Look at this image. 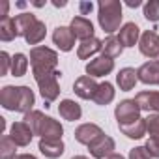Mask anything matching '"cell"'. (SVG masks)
Here are the masks:
<instances>
[{"label": "cell", "mask_w": 159, "mask_h": 159, "mask_svg": "<svg viewBox=\"0 0 159 159\" xmlns=\"http://www.w3.org/2000/svg\"><path fill=\"white\" fill-rule=\"evenodd\" d=\"M137 83H139V77H137V71L133 67H122L116 75V84L120 86L122 92L133 90Z\"/></svg>", "instance_id": "19"}, {"label": "cell", "mask_w": 159, "mask_h": 159, "mask_svg": "<svg viewBox=\"0 0 159 159\" xmlns=\"http://www.w3.org/2000/svg\"><path fill=\"white\" fill-rule=\"evenodd\" d=\"M52 41H54V45H56L60 51H64V52H69V51L75 47V36H73V32H71L69 26H58V28H54V32H52Z\"/></svg>", "instance_id": "13"}, {"label": "cell", "mask_w": 159, "mask_h": 159, "mask_svg": "<svg viewBox=\"0 0 159 159\" xmlns=\"http://www.w3.org/2000/svg\"><path fill=\"white\" fill-rule=\"evenodd\" d=\"M36 135L41 137V139H49V140H60L62 135H64V127L58 120H54L51 116H43Z\"/></svg>", "instance_id": "6"}, {"label": "cell", "mask_w": 159, "mask_h": 159, "mask_svg": "<svg viewBox=\"0 0 159 159\" xmlns=\"http://www.w3.org/2000/svg\"><path fill=\"white\" fill-rule=\"evenodd\" d=\"M45 34H47L45 23H43V21H38V23L32 26V30L25 36V41H26L28 45H38V43H41V41L45 39Z\"/></svg>", "instance_id": "28"}, {"label": "cell", "mask_w": 159, "mask_h": 159, "mask_svg": "<svg viewBox=\"0 0 159 159\" xmlns=\"http://www.w3.org/2000/svg\"><path fill=\"white\" fill-rule=\"evenodd\" d=\"M58 112H60V116H62L64 120H67V122L81 120V116H83L81 105H79L77 101H73V99H62L60 105H58Z\"/></svg>", "instance_id": "18"}, {"label": "cell", "mask_w": 159, "mask_h": 159, "mask_svg": "<svg viewBox=\"0 0 159 159\" xmlns=\"http://www.w3.org/2000/svg\"><path fill=\"white\" fill-rule=\"evenodd\" d=\"M30 66L32 71H51L58 66V54L56 51L49 47H34L30 51Z\"/></svg>", "instance_id": "3"}, {"label": "cell", "mask_w": 159, "mask_h": 159, "mask_svg": "<svg viewBox=\"0 0 159 159\" xmlns=\"http://www.w3.org/2000/svg\"><path fill=\"white\" fill-rule=\"evenodd\" d=\"M139 49H140V52H142L146 58L157 60V56H159V34H157L155 30H146V32L140 36Z\"/></svg>", "instance_id": "8"}, {"label": "cell", "mask_w": 159, "mask_h": 159, "mask_svg": "<svg viewBox=\"0 0 159 159\" xmlns=\"http://www.w3.org/2000/svg\"><path fill=\"white\" fill-rule=\"evenodd\" d=\"M122 51H124V47H122V43H120V39H118L116 36H109V38L103 41V49H101L103 56L116 58V56L122 54Z\"/></svg>", "instance_id": "29"}, {"label": "cell", "mask_w": 159, "mask_h": 159, "mask_svg": "<svg viewBox=\"0 0 159 159\" xmlns=\"http://www.w3.org/2000/svg\"><path fill=\"white\" fill-rule=\"evenodd\" d=\"M39 152L47 157V159H58L62 157V153L66 152V144L64 140H49V139H41L39 144H38Z\"/></svg>", "instance_id": "17"}, {"label": "cell", "mask_w": 159, "mask_h": 159, "mask_svg": "<svg viewBox=\"0 0 159 159\" xmlns=\"http://www.w3.org/2000/svg\"><path fill=\"white\" fill-rule=\"evenodd\" d=\"M114 116L118 125H125V124H133L135 120L140 118V107L135 99H124L116 105L114 109Z\"/></svg>", "instance_id": "4"}, {"label": "cell", "mask_w": 159, "mask_h": 159, "mask_svg": "<svg viewBox=\"0 0 159 159\" xmlns=\"http://www.w3.org/2000/svg\"><path fill=\"white\" fill-rule=\"evenodd\" d=\"M118 39L122 47H135L140 41V28L135 23H125L118 32Z\"/></svg>", "instance_id": "16"}, {"label": "cell", "mask_w": 159, "mask_h": 159, "mask_svg": "<svg viewBox=\"0 0 159 159\" xmlns=\"http://www.w3.org/2000/svg\"><path fill=\"white\" fill-rule=\"evenodd\" d=\"M15 19V26H17V32H19V36H26L30 30H32V26L39 21V19H36V15H32V13H19L17 17H13Z\"/></svg>", "instance_id": "25"}, {"label": "cell", "mask_w": 159, "mask_h": 159, "mask_svg": "<svg viewBox=\"0 0 159 159\" xmlns=\"http://www.w3.org/2000/svg\"><path fill=\"white\" fill-rule=\"evenodd\" d=\"M28 56L26 54H23V52H17V54H13L11 56V75L13 77H23V75H26V71H28Z\"/></svg>", "instance_id": "27"}, {"label": "cell", "mask_w": 159, "mask_h": 159, "mask_svg": "<svg viewBox=\"0 0 159 159\" xmlns=\"http://www.w3.org/2000/svg\"><path fill=\"white\" fill-rule=\"evenodd\" d=\"M127 6H129V8H139V6H140V2H139V0H135V2H133V0H129Z\"/></svg>", "instance_id": "38"}, {"label": "cell", "mask_w": 159, "mask_h": 159, "mask_svg": "<svg viewBox=\"0 0 159 159\" xmlns=\"http://www.w3.org/2000/svg\"><path fill=\"white\" fill-rule=\"evenodd\" d=\"M13 159H38L36 155H32V153H19L17 157H13Z\"/></svg>", "instance_id": "37"}, {"label": "cell", "mask_w": 159, "mask_h": 159, "mask_svg": "<svg viewBox=\"0 0 159 159\" xmlns=\"http://www.w3.org/2000/svg\"><path fill=\"white\" fill-rule=\"evenodd\" d=\"M135 101L139 103L140 111H146L150 114H159V92H153V90L139 92Z\"/></svg>", "instance_id": "14"}, {"label": "cell", "mask_w": 159, "mask_h": 159, "mask_svg": "<svg viewBox=\"0 0 159 159\" xmlns=\"http://www.w3.org/2000/svg\"><path fill=\"white\" fill-rule=\"evenodd\" d=\"M17 96H19V86H4L0 90V105L6 111H13L17 109Z\"/></svg>", "instance_id": "23"}, {"label": "cell", "mask_w": 159, "mask_h": 159, "mask_svg": "<svg viewBox=\"0 0 159 159\" xmlns=\"http://www.w3.org/2000/svg\"><path fill=\"white\" fill-rule=\"evenodd\" d=\"M120 131L127 137V139H142L146 135V118H139L133 124H125L120 125Z\"/></svg>", "instance_id": "24"}, {"label": "cell", "mask_w": 159, "mask_h": 159, "mask_svg": "<svg viewBox=\"0 0 159 159\" xmlns=\"http://www.w3.org/2000/svg\"><path fill=\"white\" fill-rule=\"evenodd\" d=\"M155 62H159V56H157V60H155Z\"/></svg>", "instance_id": "41"}, {"label": "cell", "mask_w": 159, "mask_h": 159, "mask_svg": "<svg viewBox=\"0 0 159 159\" xmlns=\"http://www.w3.org/2000/svg\"><path fill=\"white\" fill-rule=\"evenodd\" d=\"M8 71H11V56L2 51L0 52V75H8Z\"/></svg>", "instance_id": "33"}, {"label": "cell", "mask_w": 159, "mask_h": 159, "mask_svg": "<svg viewBox=\"0 0 159 159\" xmlns=\"http://www.w3.org/2000/svg\"><path fill=\"white\" fill-rule=\"evenodd\" d=\"M88 150H90V155H92L94 159H107V157H111L112 153H116V152H114V150H116V142H114L112 137L101 135L99 139H96V140L88 146Z\"/></svg>", "instance_id": "5"}, {"label": "cell", "mask_w": 159, "mask_h": 159, "mask_svg": "<svg viewBox=\"0 0 159 159\" xmlns=\"http://www.w3.org/2000/svg\"><path fill=\"white\" fill-rule=\"evenodd\" d=\"M101 135H105V133L98 124H81L75 129V140L81 142V144H86V146H90Z\"/></svg>", "instance_id": "11"}, {"label": "cell", "mask_w": 159, "mask_h": 159, "mask_svg": "<svg viewBox=\"0 0 159 159\" xmlns=\"http://www.w3.org/2000/svg\"><path fill=\"white\" fill-rule=\"evenodd\" d=\"M146 133L150 139H159V114H150L146 118Z\"/></svg>", "instance_id": "32"}, {"label": "cell", "mask_w": 159, "mask_h": 159, "mask_svg": "<svg viewBox=\"0 0 159 159\" xmlns=\"http://www.w3.org/2000/svg\"><path fill=\"white\" fill-rule=\"evenodd\" d=\"M34 103H36V98H34V92L28 88V86H19V96H17V109H15V112H30V111H34L32 107H34Z\"/></svg>", "instance_id": "21"}, {"label": "cell", "mask_w": 159, "mask_h": 159, "mask_svg": "<svg viewBox=\"0 0 159 159\" xmlns=\"http://www.w3.org/2000/svg\"><path fill=\"white\" fill-rule=\"evenodd\" d=\"M101 49H103V41L98 39V38H92V39L81 41V45H79V49H77V56H79V60H90Z\"/></svg>", "instance_id": "20"}, {"label": "cell", "mask_w": 159, "mask_h": 159, "mask_svg": "<svg viewBox=\"0 0 159 159\" xmlns=\"http://www.w3.org/2000/svg\"><path fill=\"white\" fill-rule=\"evenodd\" d=\"M17 157V144L10 135H4L0 140V159H13Z\"/></svg>", "instance_id": "30"}, {"label": "cell", "mask_w": 159, "mask_h": 159, "mask_svg": "<svg viewBox=\"0 0 159 159\" xmlns=\"http://www.w3.org/2000/svg\"><path fill=\"white\" fill-rule=\"evenodd\" d=\"M19 36L17 26H15V19L13 17H4L0 21V39L2 41H11Z\"/></svg>", "instance_id": "26"}, {"label": "cell", "mask_w": 159, "mask_h": 159, "mask_svg": "<svg viewBox=\"0 0 159 159\" xmlns=\"http://www.w3.org/2000/svg\"><path fill=\"white\" fill-rule=\"evenodd\" d=\"M36 83L39 86V94L45 101H54L60 96V84H58V77L62 75L58 69L51 71H32Z\"/></svg>", "instance_id": "2"}, {"label": "cell", "mask_w": 159, "mask_h": 159, "mask_svg": "<svg viewBox=\"0 0 159 159\" xmlns=\"http://www.w3.org/2000/svg\"><path fill=\"white\" fill-rule=\"evenodd\" d=\"M144 17L150 23L159 21V0H150V2L144 4Z\"/></svg>", "instance_id": "31"}, {"label": "cell", "mask_w": 159, "mask_h": 159, "mask_svg": "<svg viewBox=\"0 0 159 159\" xmlns=\"http://www.w3.org/2000/svg\"><path fill=\"white\" fill-rule=\"evenodd\" d=\"M107 159H125V157H124L122 153H112V155H111V157H107Z\"/></svg>", "instance_id": "39"}, {"label": "cell", "mask_w": 159, "mask_h": 159, "mask_svg": "<svg viewBox=\"0 0 159 159\" xmlns=\"http://www.w3.org/2000/svg\"><path fill=\"white\" fill-rule=\"evenodd\" d=\"M114 96H116V90H114V86L111 84V83H101L99 86H98V90H96V96H94V103L96 105H101V107H105V105H109V103H112V99H114Z\"/></svg>", "instance_id": "22"}, {"label": "cell", "mask_w": 159, "mask_h": 159, "mask_svg": "<svg viewBox=\"0 0 159 159\" xmlns=\"http://www.w3.org/2000/svg\"><path fill=\"white\" fill-rule=\"evenodd\" d=\"M71 159H88L86 155H75V157H71Z\"/></svg>", "instance_id": "40"}, {"label": "cell", "mask_w": 159, "mask_h": 159, "mask_svg": "<svg viewBox=\"0 0 159 159\" xmlns=\"http://www.w3.org/2000/svg\"><path fill=\"white\" fill-rule=\"evenodd\" d=\"M10 137L15 140L17 146H28V144L32 142L34 131L28 127L26 122H15V124H11V127H10Z\"/></svg>", "instance_id": "15"}, {"label": "cell", "mask_w": 159, "mask_h": 159, "mask_svg": "<svg viewBox=\"0 0 159 159\" xmlns=\"http://www.w3.org/2000/svg\"><path fill=\"white\" fill-rule=\"evenodd\" d=\"M122 4L118 0H99L98 2V21L103 32L114 34L122 26Z\"/></svg>", "instance_id": "1"}, {"label": "cell", "mask_w": 159, "mask_h": 159, "mask_svg": "<svg viewBox=\"0 0 159 159\" xmlns=\"http://www.w3.org/2000/svg\"><path fill=\"white\" fill-rule=\"evenodd\" d=\"M69 28H71L73 36H75L77 39H81V41H86V39L96 38V36H94V25H92V21L86 19V17H83V15L73 17Z\"/></svg>", "instance_id": "9"}, {"label": "cell", "mask_w": 159, "mask_h": 159, "mask_svg": "<svg viewBox=\"0 0 159 159\" xmlns=\"http://www.w3.org/2000/svg\"><path fill=\"white\" fill-rule=\"evenodd\" d=\"M86 75L96 79V77H105L109 73H112L114 69V60L109 58V56H98V58H92L88 64H86Z\"/></svg>", "instance_id": "7"}, {"label": "cell", "mask_w": 159, "mask_h": 159, "mask_svg": "<svg viewBox=\"0 0 159 159\" xmlns=\"http://www.w3.org/2000/svg\"><path fill=\"white\" fill-rule=\"evenodd\" d=\"M137 77L139 81L144 84H159V62L155 60H148L144 62L139 69H137Z\"/></svg>", "instance_id": "12"}, {"label": "cell", "mask_w": 159, "mask_h": 159, "mask_svg": "<svg viewBox=\"0 0 159 159\" xmlns=\"http://www.w3.org/2000/svg\"><path fill=\"white\" fill-rule=\"evenodd\" d=\"M146 150L152 155V159H159V139H148L146 140Z\"/></svg>", "instance_id": "35"}, {"label": "cell", "mask_w": 159, "mask_h": 159, "mask_svg": "<svg viewBox=\"0 0 159 159\" xmlns=\"http://www.w3.org/2000/svg\"><path fill=\"white\" fill-rule=\"evenodd\" d=\"M127 157H129V159H152V155L148 153L146 146H137V148L129 150V155H127Z\"/></svg>", "instance_id": "34"}, {"label": "cell", "mask_w": 159, "mask_h": 159, "mask_svg": "<svg viewBox=\"0 0 159 159\" xmlns=\"http://www.w3.org/2000/svg\"><path fill=\"white\" fill-rule=\"evenodd\" d=\"M92 8H94V4H92V2H83V4H81V10H83V13H86V11H92Z\"/></svg>", "instance_id": "36"}, {"label": "cell", "mask_w": 159, "mask_h": 159, "mask_svg": "<svg viewBox=\"0 0 159 159\" xmlns=\"http://www.w3.org/2000/svg\"><path fill=\"white\" fill-rule=\"evenodd\" d=\"M98 86L99 84L96 83V79H92L88 75H83V77H79L77 81L73 83V92L81 99H94Z\"/></svg>", "instance_id": "10"}]
</instances>
